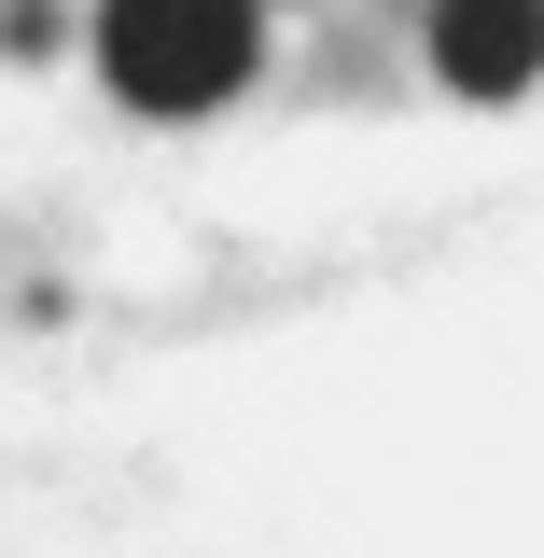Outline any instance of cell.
Returning <instances> with one entry per match:
<instances>
[{
  "mask_svg": "<svg viewBox=\"0 0 544 558\" xmlns=\"http://www.w3.org/2000/svg\"><path fill=\"white\" fill-rule=\"evenodd\" d=\"M433 70H447L461 98L544 84V0H433Z\"/></svg>",
  "mask_w": 544,
  "mask_h": 558,
  "instance_id": "7a4b0ae2",
  "label": "cell"
},
{
  "mask_svg": "<svg viewBox=\"0 0 544 558\" xmlns=\"http://www.w3.org/2000/svg\"><path fill=\"white\" fill-rule=\"evenodd\" d=\"M98 57H112V84L140 112H209L266 57V0H112L98 14Z\"/></svg>",
  "mask_w": 544,
  "mask_h": 558,
  "instance_id": "6da1fadb",
  "label": "cell"
}]
</instances>
